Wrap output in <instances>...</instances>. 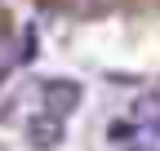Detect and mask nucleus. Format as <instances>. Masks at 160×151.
Listing matches in <instances>:
<instances>
[{"label": "nucleus", "mask_w": 160, "mask_h": 151, "mask_svg": "<svg viewBox=\"0 0 160 151\" xmlns=\"http://www.w3.org/2000/svg\"><path fill=\"white\" fill-rule=\"evenodd\" d=\"M80 98H85V89H80L76 80H67V76H53V80L40 85V102H45V111L58 116V120H67L71 111L80 107Z\"/></svg>", "instance_id": "1"}, {"label": "nucleus", "mask_w": 160, "mask_h": 151, "mask_svg": "<svg viewBox=\"0 0 160 151\" xmlns=\"http://www.w3.org/2000/svg\"><path fill=\"white\" fill-rule=\"evenodd\" d=\"M22 138H27V147H31V151H58V147L67 142V129H62V120H58V116L40 111V116H27Z\"/></svg>", "instance_id": "2"}, {"label": "nucleus", "mask_w": 160, "mask_h": 151, "mask_svg": "<svg viewBox=\"0 0 160 151\" xmlns=\"http://www.w3.org/2000/svg\"><path fill=\"white\" fill-rule=\"evenodd\" d=\"M133 116H138V124H142V129H151V134H156V129H160V98H156V93H142V98L133 102Z\"/></svg>", "instance_id": "3"}, {"label": "nucleus", "mask_w": 160, "mask_h": 151, "mask_svg": "<svg viewBox=\"0 0 160 151\" xmlns=\"http://www.w3.org/2000/svg\"><path fill=\"white\" fill-rule=\"evenodd\" d=\"M138 129H142L138 120H116V124L107 129V138H111V142H129V147H133V138H138Z\"/></svg>", "instance_id": "4"}, {"label": "nucleus", "mask_w": 160, "mask_h": 151, "mask_svg": "<svg viewBox=\"0 0 160 151\" xmlns=\"http://www.w3.org/2000/svg\"><path fill=\"white\" fill-rule=\"evenodd\" d=\"M36 49H40V36H36V27H27L22 31V53H18V62H31Z\"/></svg>", "instance_id": "5"}, {"label": "nucleus", "mask_w": 160, "mask_h": 151, "mask_svg": "<svg viewBox=\"0 0 160 151\" xmlns=\"http://www.w3.org/2000/svg\"><path fill=\"white\" fill-rule=\"evenodd\" d=\"M111 0H80V9H107Z\"/></svg>", "instance_id": "6"}, {"label": "nucleus", "mask_w": 160, "mask_h": 151, "mask_svg": "<svg viewBox=\"0 0 160 151\" xmlns=\"http://www.w3.org/2000/svg\"><path fill=\"white\" fill-rule=\"evenodd\" d=\"M129 151H156V147H138V142H133V147H129Z\"/></svg>", "instance_id": "7"}, {"label": "nucleus", "mask_w": 160, "mask_h": 151, "mask_svg": "<svg viewBox=\"0 0 160 151\" xmlns=\"http://www.w3.org/2000/svg\"><path fill=\"white\" fill-rule=\"evenodd\" d=\"M156 138H160V129H156Z\"/></svg>", "instance_id": "8"}, {"label": "nucleus", "mask_w": 160, "mask_h": 151, "mask_svg": "<svg viewBox=\"0 0 160 151\" xmlns=\"http://www.w3.org/2000/svg\"><path fill=\"white\" fill-rule=\"evenodd\" d=\"M0 151H5V147H0Z\"/></svg>", "instance_id": "9"}]
</instances>
